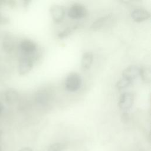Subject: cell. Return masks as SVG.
Listing matches in <instances>:
<instances>
[{
	"label": "cell",
	"mask_w": 151,
	"mask_h": 151,
	"mask_svg": "<svg viewBox=\"0 0 151 151\" xmlns=\"http://www.w3.org/2000/svg\"><path fill=\"white\" fill-rule=\"evenodd\" d=\"M82 79L80 75L76 72H71L68 74L65 80V88L70 92L77 91L81 87Z\"/></svg>",
	"instance_id": "1"
},
{
	"label": "cell",
	"mask_w": 151,
	"mask_h": 151,
	"mask_svg": "<svg viewBox=\"0 0 151 151\" xmlns=\"http://www.w3.org/2000/svg\"><path fill=\"white\" fill-rule=\"evenodd\" d=\"M133 101L134 96L132 93L128 92L123 93L119 97V107L122 111L126 113L132 107Z\"/></svg>",
	"instance_id": "2"
},
{
	"label": "cell",
	"mask_w": 151,
	"mask_h": 151,
	"mask_svg": "<svg viewBox=\"0 0 151 151\" xmlns=\"http://www.w3.org/2000/svg\"><path fill=\"white\" fill-rule=\"evenodd\" d=\"M34 64L32 56L24 55L22 57L19 61L18 73L20 75L24 76L28 74L32 69Z\"/></svg>",
	"instance_id": "3"
},
{
	"label": "cell",
	"mask_w": 151,
	"mask_h": 151,
	"mask_svg": "<svg viewBox=\"0 0 151 151\" xmlns=\"http://www.w3.org/2000/svg\"><path fill=\"white\" fill-rule=\"evenodd\" d=\"M88 14L87 9L81 4H74L68 11V15L73 19H80L85 17Z\"/></svg>",
	"instance_id": "4"
},
{
	"label": "cell",
	"mask_w": 151,
	"mask_h": 151,
	"mask_svg": "<svg viewBox=\"0 0 151 151\" xmlns=\"http://www.w3.org/2000/svg\"><path fill=\"white\" fill-rule=\"evenodd\" d=\"M19 47L24 55L32 56V54L37 51V44L32 40L25 39L21 41Z\"/></svg>",
	"instance_id": "5"
},
{
	"label": "cell",
	"mask_w": 151,
	"mask_h": 151,
	"mask_svg": "<svg viewBox=\"0 0 151 151\" xmlns=\"http://www.w3.org/2000/svg\"><path fill=\"white\" fill-rule=\"evenodd\" d=\"M50 12L54 22L58 23L62 21L65 17V9L60 5H52L50 6Z\"/></svg>",
	"instance_id": "6"
},
{
	"label": "cell",
	"mask_w": 151,
	"mask_h": 151,
	"mask_svg": "<svg viewBox=\"0 0 151 151\" xmlns=\"http://www.w3.org/2000/svg\"><path fill=\"white\" fill-rule=\"evenodd\" d=\"M140 68L132 65L126 67L122 72V77L132 82L139 76Z\"/></svg>",
	"instance_id": "7"
},
{
	"label": "cell",
	"mask_w": 151,
	"mask_h": 151,
	"mask_svg": "<svg viewBox=\"0 0 151 151\" xmlns=\"http://www.w3.org/2000/svg\"><path fill=\"white\" fill-rule=\"evenodd\" d=\"M133 19L136 22H141L149 19L150 17V13L144 8H136L131 13Z\"/></svg>",
	"instance_id": "8"
},
{
	"label": "cell",
	"mask_w": 151,
	"mask_h": 151,
	"mask_svg": "<svg viewBox=\"0 0 151 151\" xmlns=\"http://www.w3.org/2000/svg\"><path fill=\"white\" fill-rule=\"evenodd\" d=\"M93 55L91 52H84L81 60V67L83 70L86 71L88 70L93 63Z\"/></svg>",
	"instance_id": "9"
},
{
	"label": "cell",
	"mask_w": 151,
	"mask_h": 151,
	"mask_svg": "<svg viewBox=\"0 0 151 151\" xmlns=\"http://www.w3.org/2000/svg\"><path fill=\"white\" fill-rule=\"evenodd\" d=\"M35 100L39 104H46L50 100L49 93L46 89L40 90L35 95Z\"/></svg>",
	"instance_id": "10"
},
{
	"label": "cell",
	"mask_w": 151,
	"mask_h": 151,
	"mask_svg": "<svg viewBox=\"0 0 151 151\" xmlns=\"http://www.w3.org/2000/svg\"><path fill=\"white\" fill-rule=\"evenodd\" d=\"M139 76L142 80L146 83H149L151 81V70L149 67L143 66L140 68Z\"/></svg>",
	"instance_id": "11"
},
{
	"label": "cell",
	"mask_w": 151,
	"mask_h": 151,
	"mask_svg": "<svg viewBox=\"0 0 151 151\" xmlns=\"http://www.w3.org/2000/svg\"><path fill=\"white\" fill-rule=\"evenodd\" d=\"M109 17H110V15H107L106 16L101 17L98 18L97 19H96L92 24V25L90 27L91 29H92L93 31H97V30H99V29H100L101 27H103V26L106 23V21L109 18Z\"/></svg>",
	"instance_id": "12"
},
{
	"label": "cell",
	"mask_w": 151,
	"mask_h": 151,
	"mask_svg": "<svg viewBox=\"0 0 151 151\" xmlns=\"http://www.w3.org/2000/svg\"><path fill=\"white\" fill-rule=\"evenodd\" d=\"M79 27H80V24H76L75 25H73L67 28H65L64 29L58 32L57 36L60 38H64L65 37H67L69 36L70 34H71L72 32H73L75 30L78 29Z\"/></svg>",
	"instance_id": "13"
},
{
	"label": "cell",
	"mask_w": 151,
	"mask_h": 151,
	"mask_svg": "<svg viewBox=\"0 0 151 151\" xmlns=\"http://www.w3.org/2000/svg\"><path fill=\"white\" fill-rule=\"evenodd\" d=\"M2 47L6 52H11L14 48V42L9 37H5L2 42Z\"/></svg>",
	"instance_id": "14"
},
{
	"label": "cell",
	"mask_w": 151,
	"mask_h": 151,
	"mask_svg": "<svg viewBox=\"0 0 151 151\" xmlns=\"http://www.w3.org/2000/svg\"><path fill=\"white\" fill-rule=\"evenodd\" d=\"M18 97V94L17 91L14 90H10L6 91L5 94V99L8 102L12 103L17 100Z\"/></svg>",
	"instance_id": "15"
},
{
	"label": "cell",
	"mask_w": 151,
	"mask_h": 151,
	"mask_svg": "<svg viewBox=\"0 0 151 151\" xmlns=\"http://www.w3.org/2000/svg\"><path fill=\"white\" fill-rule=\"evenodd\" d=\"M133 83L124 78H120L119 81H117V82L116 83V88L119 90H122L124 88H126L127 87H128L129 86H130Z\"/></svg>",
	"instance_id": "16"
},
{
	"label": "cell",
	"mask_w": 151,
	"mask_h": 151,
	"mask_svg": "<svg viewBox=\"0 0 151 151\" xmlns=\"http://www.w3.org/2000/svg\"><path fill=\"white\" fill-rule=\"evenodd\" d=\"M63 147V144L60 143H55L50 146L48 148V151H60Z\"/></svg>",
	"instance_id": "17"
},
{
	"label": "cell",
	"mask_w": 151,
	"mask_h": 151,
	"mask_svg": "<svg viewBox=\"0 0 151 151\" xmlns=\"http://www.w3.org/2000/svg\"><path fill=\"white\" fill-rule=\"evenodd\" d=\"M8 19L6 17H4V16L1 15L0 14V24L3 23V22H6L7 21Z\"/></svg>",
	"instance_id": "18"
},
{
	"label": "cell",
	"mask_w": 151,
	"mask_h": 151,
	"mask_svg": "<svg viewBox=\"0 0 151 151\" xmlns=\"http://www.w3.org/2000/svg\"><path fill=\"white\" fill-rule=\"evenodd\" d=\"M19 151H32V149L29 147H24L21 149Z\"/></svg>",
	"instance_id": "19"
},
{
	"label": "cell",
	"mask_w": 151,
	"mask_h": 151,
	"mask_svg": "<svg viewBox=\"0 0 151 151\" xmlns=\"http://www.w3.org/2000/svg\"><path fill=\"white\" fill-rule=\"evenodd\" d=\"M2 110H3V105H2V104L0 102V114H1V113H2Z\"/></svg>",
	"instance_id": "20"
}]
</instances>
